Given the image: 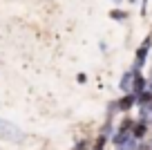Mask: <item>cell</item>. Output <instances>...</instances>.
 Instances as JSON below:
<instances>
[{
    "instance_id": "obj_1",
    "label": "cell",
    "mask_w": 152,
    "mask_h": 150,
    "mask_svg": "<svg viewBox=\"0 0 152 150\" xmlns=\"http://www.w3.org/2000/svg\"><path fill=\"white\" fill-rule=\"evenodd\" d=\"M0 137H5V139H9V141H20L23 139V135H20L18 128L11 126V123H7V121H2V119H0Z\"/></svg>"
}]
</instances>
